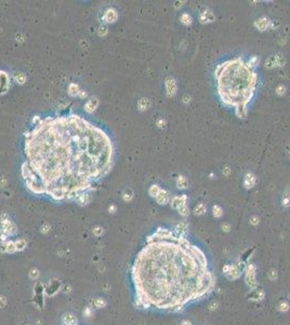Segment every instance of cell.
<instances>
[{
  "mask_svg": "<svg viewBox=\"0 0 290 325\" xmlns=\"http://www.w3.org/2000/svg\"><path fill=\"white\" fill-rule=\"evenodd\" d=\"M251 294L249 295V300L251 301H262L265 297V293L264 290L261 289V288H254V289H251Z\"/></svg>",
  "mask_w": 290,
  "mask_h": 325,
  "instance_id": "obj_7",
  "label": "cell"
},
{
  "mask_svg": "<svg viewBox=\"0 0 290 325\" xmlns=\"http://www.w3.org/2000/svg\"><path fill=\"white\" fill-rule=\"evenodd\" d=\"M283 205L285 207H288L290 205V195H289V191H287L285 193L283 197Z\"/></svg>",
  "mask_w": 290,
  "mask_h": 325,
  "instance_id": "obj_29",
  "label": "cell"
},
{
  "mask_svg": "<svg viewBox=\"0 0 290 325\" xmlns=\"http://www.w3.org/2000/svg\"><path fill=\"white\" fill-rule=\"evenodd\" d=\"M93 232H94V234H97V235H100V234L103 233V230H102L100 226H97V228H95V230H93Z\"/></svg>",
  "mask_w": 290,
  "mask_h": 325,
  "instance_id": "obj_36",
  "label": "cell"
},
{
  "mask_svg": "<svg viewBox=\"0 0 290 325\" xmlns=\"http://www.w3.org/2000/svg\"><path fill=\"white\" fill-rule=\"evenodd\" d=\"M15 229L16 228H15L14 224H13L11 221H9V220L2 221V230L5 234H13L15 231H16Z\"/></svg>",
  "mask_w": 290,
  "mask_h": 325,
  "instance_id": "obj_14",
  "label": "cell"
},
{
  "mask_svg": "<svg viewBox=\"0 0 290 325\" xmlns=\"http://www.w3.org/2000/svg\"><path fill=\"white\" fill-rule=\"evenodd\" d=\"M63 322H64L65 325H76L77 320H76V316H74V314L67 313V314L64 315V318H63Z\"/></svg>",
  "mask_w": 290,
  "mask_h": 325,
  "instance_id": "obj_15",
  "label": "cell"
},
{
  "mask_svg": "<svg viewBox=\"0 0 290 325\" xmlns=\"http://www.w3.org/2000/svg\"><path fill=\"white\" fill-rule=\"evenodd\" d=\"M221 101L233 106L239 118L247 116V105L254 95L258 76L243 57H234L218 65L214 72Z\"/></svg>",
  "mask_w": 290,
  "mask_h": 325,
  "instance_id": "obj_3",
  "label": "cell"
},
{
  "mask_svg": "<svg viewBox=\"0 0 290 325\" xmlns=\"http://www.w3.org/2000/svg\"><path fill=\"white\" fill-rule=\"evenodd\" d=\"M14 243H15V247H16V251H22L23 248H25V245H26V242L24 240H20V241H16Z\"/></svg>",
  "mask_w": 290,
  "mask_h": 325,
  "instance_id": "obj_27",
  "label": "cell"
},
{
  "mask_svg": "<svg viewBox=\"0 0 290 325\" xmlns=\"http://www.w3.org/2000/svg\"><path fill=\"white\" fill-rule=\"evenodd\" d=\"M149 105H151V103H149V101L147 99H141L139 102V107L141 111H144V109H147L149 107Z\"/></svg>",
  "mask_w": 290,
  "mask_h": 325,
  "instance_id": "obj_22",
  "label": "cell"
},
{
  "mask_svg": "<svg viewBox=\"0 0 290 325\" xmlns=\"http://www.w3.org/2000/svg\"><path fill=\"white\" fill-rule=\"evenodd\" d=\"M160 190H161L160 188H159L158 185H156V184H155V185H152L151 188H149V190H148L149 195L153 196V197H156V196L158 195L159 192H160Z\"/></svg>",
  "mask_w": 290,
  "mask_h": 325,
  "instance_id": "obj_21",
  "label": "cell"
},
{
  "mask_svg": "<svg viewBox=\"0 0 290 325\" xmlns=\"http://www.w3.org/2000/svg\"><path fill=\"white\" fill-rule=\"evenodd\" d=\"M29 275H30V278H38L39 273H38V270H37V269H32V270L30 271V274H29Z\"/></svg>",
  "mask_w": 290,
  "mask_h": 325,
  "instance_id": "obj_32",
  "label": "cell"
},
{
  "mask_svg": "<svg viewBox=\"0 0 290 325\" xmlns=\"http://www.w3.org/2000/svg\"><path fill=\"white\" fill-rule=\"evenodd\" d=\"M105 305H106V303H105L104 300H102V299H100V298L95 299V306H97V307L102 308V307H104Z\"/></svg>",
  "mask_w": 290,
  "mask_h": 325,
  "instance_id": "obj_31",
  "label": "cell"
},
{
  "mask_svg": "<svg viewBox=\"0 0 290 325\" xmlns=\"http://www.w3.org/2000/svg\"><path fill=\"white\" fill-rule=\"evenodd\" d=\"M180 20H181V22L183 23L184 25H189L192 23L191 15L187 14V13H183V14L181 15V18H180Z\"/></svg>",
  "mask_w": 290,
  "mask_h": 325,
  "instance_id": "obj_23",
  "label": "cell"
},
{
  "mask_svg": "<svg viewBox=\"0 0 290 325\" xmlns=\"http://www.w3.org/2000/svg\"><path fill=\"white\" fill-rule=\"evenodd\" d=\"M166 88H167V95L168 97H173L176 93V84L174 81L173 78H167L166 80Z\"/></svg>",
  "mask_w": 290,
  "mask_h": 325,
  "instance_id": "obj_8",
  "label": "cell"
},
{
  "mask_svg": "<svg viewBox=\"0 0 290 325\" xmlns=\"http://www.w3.org/2000/svg\"><path fill=\"white\" fill-rule=\"evenodd\" d=\"M22 176L35 194L54 201L84 195L108 174L114 145L104 130L77 114L37 119L24 140Z\"/></svg>",
  "mask_w": 290,
  "mask_h": 325,
  "instance_id": "obj_1",
  "label": "cell"
},
{
  "mask_svg": "<svg viewBox=\"0 0 290 325\" xmlns=\"http://www.w3.org/2000/svg\"><path fill=\"white\" fill-rule=\"evenodd\" d=\"M257 181V178L253 174H247L245 176V180H244V186L246 189H252Z\"/></svg>",
  "mask_w": 290,
  "mask_h": 325,
  "instance_id": "obj_11",
  "label": "cell"
},
{
  "mask_svg": "<svg viewBox=\"0 0 290 325\" xmlns=\"http://www.w3.org/2000/svg\"><path fill=\"white\" fill-rule=\"evenodd\" d=\"M183 99H184V102H189V98H187V97H184Z\"/></svg>",
  "mask_w": 290,
  "mask_h": 325,
  "instance_id": "obj_40",
  "label": "cell"
},
{
  "mask_svg": "<svg viewBox=\"0 0 290 325\" xmlns=\"http://www.w3.org/2000/svg\"><path fill=\"white\" fill-rule=\"evenodd\" d=\"M176 185L179 189H187L189 188V180L184 176H180L176 180Z\"/></svg>",
  "mask_w": 290,
  "mask_h": 325,
  "instance_id": "obj_17",
  "label": "cell"
},
{
  "mask_svg": "<svg viewBox=\"0 0 290 325\" xmlns=\"http://www.w3.org/2000/svg\"><path fill=\"white\" fill-rule=\"evenodd\" d=\"M222 229H223L225 232H228V231H230V224H227V223L222 224Z\"/></svg>",
  "mask_w": 290,
  "mask_h": 325,
  "instance_id": "obj_37",
  "label": "cell"
},
{
  "mask_svg": "<svg viewBox=\"0 0 290 325\" xmlns=\"http://www.w3.org/2000/svg\"><path fill=\"white\" fill-rule=\"evenodd\" d=\"M270 25H271V21L266 18H260L258 21H255L254 22V26L258 28L260 32H264Z\"/></svg>",
  "mask_w": 290,
  "mask_h": 325,
  "instance_id": "obj_10",
  "label": "cell"
},
{
  "mask_svg": "<svg viewBox=\"0 0 290 325\" xmlns=\"http://www.w3.org/2000/svg\"><path fill=\"white\" fill-rule=\"evenodd\" d=\"M247 63H248L249 66L252 67V68H253V67L257 66V65L259 64V57H252Z\"/></svg>",
  "mask_w": 290,
  "mask_h": 325,
  "instance_id": "obj_28",
  "label": "cell"
},
{
  "mask_svg": "<svg viewBox=\"0 0 290 325\" xmlns=\"http://www.w3.org/2000/svg\"><path fill=\"white\" fill-rule=\"evenodd\" d=\"M268 278H270V280H272V281L277 280V271H276L275 269H272V270L270 271V273H268Z\"/></svg>",
  "mask_w": 290,
  "mask_h": 325,
  "instance_id": "obj_30",
  "label": "cell"
},
{
  "mask_svg": "<svg viewBox=\"0 0 290 325\" xmlns=\"http://www.w3.org/2000/svg\"><path fill=\"white\" fill-rule=\"evenodd\" d=\"M250 223L253 224V226H257L259 223V218L257 216H252L250 218Z\"/></svg>",
  "mask_w": 290,
  "mask_h": 325,
  "instance_id": "obj_33",
  "label": "cell"
},
{
  "mask_svg": "<svg viewBox=\"0 0 290 325\" xmlns=\"http://www.w3.org/2000/svg\"><path fill=\"white\" fill-rule=\"evenodd\" d=\"M187 201H189V199H187V196L184 195V194L181 196H174V197H172L171 201H170V205L172 206V208L179 209L180 207L186 205V204H187Z\"/></svg>",
  "mask_w": 290,
  "mask_h": 325,
  "instance_id": "obj_6",
  "label": "cell"
},
{
  "mask_svg": "<svg viewBox=\"0 0 290 325\" xmlns=\"http://www.w3.org/2000/svg\"><path fill=\"white\" fill-rule=\"evenodd\" d=\"M275 64H276V57H268V59L266 60V62H265V65L268 67V68L273 67ZM276 65H277V64H276Z\"/></svg>",
  "mask_w": 290,
  "mask_h": 325,
  "instance_id": "obj_26",
  "label": "cell"
},
{
  "mask_svg": "<svg viewBox=\"0 0 290 325\" xmlns=\"http://www.w3.org/2000/svg\"><path fill=\"white\" fill-rule=\"evenodd\" d=\"M165 124H166V122H165V120H162V119H159V120H158V123H157V125H158V127H160V128H161V127H164V126H165Z\"/></svg>",
  "mask_w": 290,
  "mask_h": 325,
  "instance_id": "obj_38",
  "label": "cell"
},
{
  "mask_svg": "<svg viewBox=\"0 0 290 325\" xmlns=\"http://www.w3.org/2000/svg\"><path fill=\"white\" fill-rule=\"evenodd\" d=\"M135 306L181 312L209 297L216 287L210 262L184 234L158 228L147 236L131 268Z\"/></svg>",
  "mask_w": 290,
  "mask_h": 325,
  "instance_id": "obj_2",
  "label": "cell"
},
{
  "mask_svg": "<svg viewBox=\"0 0 290 325\" xmlns=\"http://www.w3.org/2000/svg\"><path fill=\"white\" fill-rule=\"evenodd\" d=\"M117 12L114 9H108L104 14V21L107 23H114L117 20Z\"/></svg>",
  "mask_w": 290,
  "mask_h": 325,
  "instance_id": "obj_13",
  "label": "cell"
},
{
  "mask_svg": "<svg viewBox=\"0 0 290 325\" xmlns=\"http://www.w3.org/2000/svg\"><path fill=\"white\" fill-rule=\"evenodd\" d=\"M222 272L225 275V278L230 281H235L241 278L244 272V269L241 267V264L236 263H227L223 267Z\"/></svg>",
  "mask_w": 290,
  "mask_h": 325,
  "instance_id": "obj_5",
  "label": "cell"
},
{
  "mask_svg": "<svg viewBox=\"0 0 290 325\" xmlns=\"http://www.w3.org/2000/svg\"><path fill=\"white\" fill-rule=\"evenodd\" d=\"M245 273V283L250 289H254L258 287V281H257V267L254 263H248L244 268Z\"/></svg>",
  "mask_w": 290,
  "mask_h": 325,
  "instance_id": "obj_4",
  "label": "cell"
},
{
  "mask_svg": "<svg viewBox=\"0 0 290 325\" xmlns=\"http://www.w3.org/2000/svg\"><path fill=\"white\" fill-rule=\"evenodd\" d=\"M15 251H16V247H15L14 242H7L5 243V251L7 253H13Z\"/></svg>",
  "mask_w": 290,
  "mask_h": 325,
  "instance_id": "obj_25",
  "label": "cell"
},
{
  "mask_svg": "<svg viewBox=\"0 0 290 325\" xmlns=\"http://www.w3.org/2000/svg\"><path fill=\"white\" fill-rule=\"evenodd\" d=\"M97 106V100L91 99V100H89V101L87 102V104H86V111H87V112H93Z\"/></svg>",
  "mask_w": 290,
  "mask_h": 325,
  "instance_id": "obj_18",
  "label": "cell"
},
{
  "mask_svg": "<svg viewBox=\"0 0 290 325\" xmlns=\"http://www.w3.org/2000/svg\"><path fill=\"white\" fill-rule=\"evenodd\" d=\"M212 215L216 218H220V217L223 216V209L221 208V206H219V205H214L212 207Z\"/></svg>",
  "mask_w": 290,
  "mask_h": 325,
  "instance_id": "obj_19",
  "label": "cell"
},
{
  "mask_svg": "<svg viewBox=\"0 0 290 325\" xmlns=\"http://www.w3.org/2000/svg\"><path fill=\"white\" fill-rule=\"evenodd\" d=\"M5 303H7V300H5V298L3 297V296H0V308H3L5 306Z\"/></svg>",
  "mask_w": 290,
  "mask_h": 325,
  "instance_id": "obj_35",
  "label": "cell"
},
{
  "mask_svg": "<svg viewBox=\"0 0 290 325\" xmlns=\"http://www.w3.org/2000/svg\"><path fill=\"white\" fill-rule=\"evenodd\" d=\"M276 91H277L278 95H284V93H285V87H284V86H278Z\"/></svg>",
  "mask_w": 290,
  "mask_h": 325,
  "instance_id": "obj_34",
  "label": "cell"
},
{
  "mask_svg": "<svg viewBox=\"0 0 290 325\" xmlns=\"http://www.w3.org/2000/svg\"><path fill=\"white\" fill-rule=\"evenodd\" d=\"M181 325H192V323L189 322V320H184V321H182Z\"/></svg>",
  "mask_w": 290,
  "mask_h": 325,
  "instance_id": "obj_39",
  "label": "cell"
},
{
  "mask_svg": "<svg viewBox=\"0 0 290 325\" xmlns=\"http://www.w3.org/2000/svg\"><path fill=\"white\" fill-rule=\"evenodd\" d=\"M289 308H290V305L288 303V301H286V300L279 301V303H278V306H277V309L280 311V312H286V311L289 310Z\"/></svg>",
  "mask_w": 290,
  "mask_h": 325,
  "instance_id": "obj_20",
  "label": "cell"
},
{
  "mask_svg": "<svg viewBox=\"0 0 290 325\" xmlns=\"http://www.w3.org/2000/svg\"><path fill=\"white\" fill-rule=\"evenodd\" d=\"M27 325H29V324H27Z\"/></svg>",
  "mask_w": 290,
  "mask_h": 325,
  "instance_id": "obj_42",
  "label": "cell"
},
{
  "mask_svg": "<svg viewBox=\"0 0 290 325\" xmlns=\"http://www.w3.org/2000/svg\"><path fill=\"white\" fill-rule=\"evenodd\" d=\"M224 172H225V175H228V172H230V170H228V168L226 167L225 170H224Z\"/></svg>",
  "mask_w": 290,
  "mask_h": 325,
  "instance_id": "obj_41",
  "label": "cell"
},
{
  "mask_svg": "<svg viewBox=\"0 0 290 325\" xmlns=\"http://www.w3.org/2000/svg\"><path fill=\"white\" fill-rule=\"evenodd\" d=\"M207 211V206L203 203H199L197 204L195 207H194V213L196 216H201L203 213Z\"/></svg>",
  "mask_w": 290,
  "mask_h": 325,
  "instance_id": "obj_16",
  "label": "cell"
},
{
  "mask_svg": "<svg viewBox=\"0 0 290 325\" xmlns=\"http://www.w3.org/2000/svg\"><path fill=\"white\" fill-rule=\"evenodd\" d=\"M199 21H200V23H203V24H205V23H211L212 21H214V15H213V13L211 12V11L206 10L200 14V16H199Z\"/></svg>",
  "mask_w": 290,
  "mask_h": 325,
  "instance_id": "obj_12",
  "label": "cell"
},
{
  "mask_svg": "<svg viewBox=\"0 0 290 325\" xmlns=\"http://www.w3.org/2000/svg\"><path fill=\"white\" fill-rule=\"evenodd\" d=\"M178 211L182 217H187L189 215V208L187 205H184V206L180 207V208L178 209Z\"/></svg>",
  "mask_w": 290,
  "mask_h": 325,
  "instance_id": "obj_24",
  "label": "cell"
},
{
  "mask_svg": "<svg viewBox=\"0 0 290 325\" xmlns=\"http://www.w3.org/2000/svg\"><path fill=\"white\" fill-rule=\"evenodd\" d=\"M155 199H156L157 203L160 204V205H166V204H168L169 202L171 201L170 199V195H169V193L166 190H160V192H159L158 195Z\"/></svg>",
  "mask_w": 290,
  "mask_h": 325,
  "instance_id": "obj_9",
  "label": "cell"
}]
</instances>
